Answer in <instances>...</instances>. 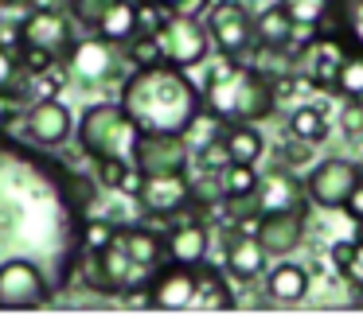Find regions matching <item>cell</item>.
I'll return each instance as SVG.
<instances>
[{
	"label": "cell",
	"mask_w": 363,
	"mask_h": 319,
	"mask_svg": "<svg viewBox=\"0 0 363 319\" xmlns=\"http://www.w3.org/2000/svg\"><path fill=\"white\" fill-rule=\"evenodd\" d=\"M118 101L141 132H184L203 109L196 82L172 62L133 66V74L121 82Z\"/></svg>",
	"instance_id": "cell-1"
},
{
	"label": "cell",
	"mask_w": 363,
	"mask_h": 319,
	"mask_svg": "<svg viewBox=\"0 0 363 319\" xmlns=\"http://www.w3.org/2000/svg\"><path fill=\"white\" fill-rule=\"evenodd\" d=\"M203 109L211 117H219L223 124L230 121H266L274 113V90H269L266 70H258V62L250 59H227L223 54L211 70H207L203 86Z\"/></svg>",
	"instance_id": "cell-2"
},
{
	"label": "cell",
	"mask_w": 363,
	"mask_h": 319,
	"mask_svg": "<svg viewBox=\"0 0 363 319\" xmlns=\"http://www.w3.org/2000/svg\"><path fill=\"white\" fill-rule=\"evenodd\" d=\"M79 144L90 160H133V144L141 137L137 121L121 109V101H98L79 117Z\"/></svg>",
	"instance_id": "cell-3"
},
{
	"label": "cell",
	"mask_w": 363,
	"mask_h": 319,
	"mask_svg": "<svg viewBox=\"0 0 363 319\" xmlns=\"http://www.w3.org/2000/svg\"><path fill=\"white\" fill-rule=\"evenodd\" d=\"M160 47V62H172L180 70H191L211 54V39H207V28L196 20V16H176L168 12L164 20L152 28Z\"/></svg>",
	"instance_id": "cell-4"
},
{
	"label": "cell",
	"mask_w": 363,
	"mask_h": 319,
	"mask_svg": "<svg viewBox=\"0 0 363 319\" xmlns=\"http://www.w3.org/2000/svg\"><path fill=\"white\" fill-rule=\"evenodd\" d=\"M207 39L219 54L227 59H250L254 51V20L238 0H219V4H207Z\"/></svg>",
	"instance_id": "cell-5"
},
{
	"label": "cell",
	"mask_w": 363,
	"mask_h": 319,
	"mask_svg": "<svg viewBox=\"0 0 363 319\" xmlns=\"http://www.w3.org/2000/svg\"><path fill=\"white\" fill-rule=\"evenodd\" d=\"M20 47H35V51H48L51 59H63L67 51L74 47V20L71 12L55 4H43L35 12H28L20 20Z\"/></svg>",
	"instance_id": "cell-6"
},
{
	"label": "cell",
	"mask_w": 363,
	"mask_h": 319,
	"mask_svg": "<svg viewBox=\"0 0 363 319\" xmlns=\"http://www.w3.org/2000/svg\"><path fill=\"white\" fill-rule=\"evenodd\" d=\"M191 144L184 132H141L133 144V168L141 175H172V171H188Z\"/></svg>",
	"instance_id": "cell-7"
},
{
	"label": "cell",
	"mask_w": 363,
	"mask_h": 319,
	"mask_svg": "<svg viewBox=\"0 0 363 319\" xmlns=\"http://www.w3.org/2000/svg\"><path fill=\"white\" fill-rule=\"evenodd\" d=\"M359 163L344 160V156H332V160H320L313 168V175L305 179V199L316 202L324 210H344V199L352 195L355 179H359Z\"/></svg>",
	"instance_id": "cell-8"
},
{
	"label": "cell",
	"mask_w": 363,
	"mask_h": 319,
	"mask_svg": "<svg viewBox=\"0 0 363 319\" xmlns=\"http://www.w3.org/2000/svg\"><path fill=\"white\" fill-rule=\"evenodd\" d=\"M48 303V277L28 257L0 265V308H40Z\"/></svg>",
	"instance_id": "cell-9"
},
{
	"label": "cell",
	"mask_w": 363,
	"mask_h": 319,
	"mask_svg": "<svg viewBox=\"0 0 363 319\" xmlns=\"http://www.w3.org/2000/svg\"><path fill=\"white\" fill-rule=\"evenodd\" d=\"M20 132H24L32 144L40 148H63L74 132V121H71V109L63 105L59 98H43L35 105L24 109V121H20Z\"/></svg>",
	"instance_id": "cell-10"
},
{
	"label": "cell",
	"mask_w": 363,
	"mask_h": 319,
	"mask_svg": "<svg viewBox=\"0 0 363 319\" xmlns=\"http://www.w3.org/2000/svg\"><path fill=\"white\" fill-rule=\"evenodd\" d=\"M137 202L145 214L152 218H172L184 207H191V187L188 171H172V175H141L137 183Z\"/></svg>",
	"instance_id": "cell-11"
},
{
	"label": "cell",
	"mask_w": 363,
	"mask_h": 319,
	"mask_svg": "<svg viewBox=\"0 0 363 319\" xmlns=\"http://www.w3.org/2000/svg\"><path fill=\"white\" fill-rule=\"evenodd\" d=\"M254 238L269 257H289L305 238V210H262L254 222Z\"/></svg>",
	"instance_id": "cell-12"
},
{
	"label": "cell",
	"mask_w": 363,
	"mask_h": 319,
	"mask_svg": "<svg viewBox=\"0 0 363 319\" xmlns=\"http://www.w3.org/2000/svg\"><path fill=\"white\" fill-rule=\"evenodd\" d=\"M145 288H149V303L160 311L191 308V303H196V269H191V265L168 261L157 277L145 280Z\"/></svg>",
	"instance_id": "cell-13"
},
{
	"label": "cell",
	"mask_w": 363,
	"mask_h": 319,
	"mask_svg": "<svg viewBox=\"0 0 363 319\" xmlns=\"http://www.w3.org/2000/svg\"><path fill=\"white\" fill-rule=\"evenodd\" d=\"M67 62H71L79 82H110V78H118V54H113V43H106L102 35L74 39V47L67 51Z\"/></svg>",
	"instance_id": "cell-14"
},
{
	"label": "cell",
	"mask_w": 363,
	"mask_h": 319,
	"mask_svg": "<svg viewBox=\"0 0 363 319\" xmlns=\"http://www.w3.org/2000/svg\"><path fill=\"white\" fill-rule=\"evenodd\" d=\"M254 195H258L262 210H305V202H308L305 183H297V175L289 168H281V163L274 171H266V175H258Z\"/></svg>",
	"instance_id": "cell-15"
},
{
	"label": "cell",
	"mask_w": 363,
	"mask_h": 319,
	"mask_svg": "<svg viewBox=\"0 0 363 319\" xmlns=\"http://www.w3.org/2000/svg\"><path fill=\"white\" fill-rule=\"evenodd\" d=\"M269 253L262 249V241L246 230H235V238L227 241V272L242 284H254L258 277H266Z\"/></svg>",
	"instance_id": "cell-16"
},
{
	"label": "cell",
	"mask_w": 363,
	"mask_h": 319,
	"mask_svg": "<svg viewBox=\"0 0 363 319\" xmlns=\"http://www.w3.org/2000/svg\"><path fill=\"white\" fill-rule=\"evenodd\" d=\"M90 31L102 35L106 43H113V47H125L129 39L141 31V0H110Z\"/></svg>",
	"instance_id": "cell-17"
},
{
	"label": "cell",
	"mask_w": 363,
	"mask_h": 319,
	"mask_svg": "<svg viewBox=\"0 0 363 319\" xmlns=\"http://www.w3.org/2000/svg\"><path fill=\"white\" fill-rule=\"evenodd\" d=\"M207 249H211V233H207L203 222H176L164 238V257L176 265H203Z\"/></svg>",
	"instance_id": "cell-18"
},
{
	"label": "cell",
	"mask_w": 363,
	"mask_h": 319,
	"mask_svg": "<svg viewBox=\"0 0 363 319\" xmlns=\"http://www.w3.org/2000/svg\"><path fill=\"white\" fill-rule=\"evenodd\" d=\"M266 296L269 303H301L308 296V269L293 261H277L266 269Z\"/></svg>",
	"instance_id": "cell-19"
},
{
	"label": "cell",
	"mask_w": 363,
	"mask_h": 319,
	"mask_svg": "<svg viewBox=\"0 0 363 319\" xmlns=\"http://www.w3.org/2000/svg\"><path fill=\"white\" fill-rule=\"evenodd\" d=\"M118 245L125 249V257L137 265V269H157L164 261V238L149 226H133V230H118Z\"/></svg>",
	"instance_id": "cell-20"
},
{
	"label": "cell",
	"mask_w": 363,
	"mask_h": 319,
	"mask_svg": "<svg viewBox=\"0 0 363 319\" xmlns=\"http://www.w3.org/2000/svg\"><path fill=\"white\" fill-rule=\"evenodd\" d=\"M289 31H293V20L281 8V0H274L269 8H262L254 16V47H262V51H281V47H289Z\"/></svg>",
	"instance_id": "cell-21"
},
{
	"label": "cell",
	"mask_w": 363,
	"mask_h": 319,
	"mask_svg": "<svg viewBox=\"0 0 363 319\" xmlns=\"http://www.w3.org/2000/svg\"><path fill=\"white\" fill-rule=\"evenodd\" d=\"M223 144H227L230 160H238V163H258L262 152H266V137L258 132V124H254V121L223 124Z\"/></svg>",
	"instance_id": "cell-22"
},
{
	"label": "cell",
	"mask_w": 363,
	"mask_h": 319,
	"mask_svg": "<svg viewBox=\"0 0 363 319\" xmlns=\"http://www.w3.org/2000/svg\"><path fill=\"white\" fill-rule=\"evenodd\" d=\"M230 303L235 296H230L227 277L219 269H207V261L196 265V303L191 308H230Z\"/></svg>",
	"instance_id": "cell-23"
},
{
	"label": "cell",
	"mask_w": 363,
	"mask_h": 319,
	"mask_svg": "<svg viewBox=\"0 0 363 319\" xmlns=\"http://www.w3.org/2000/svg\"><path fill=\"white\" fill-rule=\"evenodd\" d=\"M336 93L344 101H363V51L347 43L336 70Z\"/></svg>",
	"instance_id": "cell-24"
},
{
	"label": "cell",
	"mask_w": 363,
	"mask_h": 319,
	"mask_svg": "<svg viewBox=\"0 0 363 319\" xmlns=\"http://www.w3.org/2000/svg\"><path fill=\"white\" fill-rule=\"evenodd\" d=\"M289 137H297V140H305V144H324L328 140V121H324V113L320 109H313V105H301L297 113L289 117Z\"/></svg>",
	"instance_id": "cell-25"
},
{
	"label": "cell",
	"mask_w": 363,
	"mask_h": 319,
	"mask_svg": "<svg viewBox=\"0 0 363 319\" xmlns=\"http://www.w3.org/2000/svg\"><path fill=\"white\" fill-rule=\"evenodd\" d=\"M219 183H223V199H230V195H250L254 187H258V168H254V163L230 160L227 168L219 171Z\"/></svg>",
	"instance_id": "cell-26"
},
{
	"label": "cell",
	"mask_w": 363,
	"mask_h": 319,
	"mask_svg": "<svg viewBox=\"0 0 363 319\" xmlns=\"http://www.w3.org/2000/svg\"><path fill=\"white\" fill-rule=\"evenodd\" d=\"M332 12L340 16V31L352 47L363 51V0H328Z\"/></svg>",
	"instance_id": "cell-27"
},
{
	"label": "cell",
	"mask_w": 363,
	"mask_h": 319,
	"mask_svg": "<svg viewBox=\"0 0 363 319\" xmlns=\"http://www.w3.org/2000/svg\"><path fill=\"white\" fill-rule=\"evenodd\" d=\"M79 277L86 288L94 292H113L110 288V277H106V265H102V249H82L79 257Z\"/></svg>",
	"instance_id": "cell-28"
},
{
	"label": "cell",
	"mask_w": 363,
	"mask_h": 319,
	"mask_svg": "<svg viewBox=\"0 0 363 319\" xmlns=\"http://www.w3.org/2000/svg\"><path fill=\"white\" fill-rule=\"evenodd\" d=\"M188 187H191V207H219L223 202L219 171H203V175L188 179Z\"/></svg>",
	"instance_id": "cell-29"
},
{
	"label": "cell",
	"mask_w": 363,
	"mask_h": 319,
	"mask_svg": "<svg viewBox=\"0 0 363 319\" xmlns=\"http://www.w3.org/2000/svg\"><path fill=\"white\" fill-rule=\"evenodd\" d=\"M125 59L133 62V66H152V62H160V47H157V35L152 31H137L133 39L125 43Z\"/></svg>",
	"instance_id": "cell-30"
},
{
	"label": "cell",
	"mask_w": 363,
	"mask_h": 319,
	"mask_svg": "<svg viewBox=\"0 0 363 319\" xmlns=\"http://www.w3.org/2000/svg\"><path fill=\"white\" fill-rule=\"evenodd\" d=\"M191 156H196V163L203 171H223L230 163V152H227V144H223V137H211V140H203L199 148H191Z\"/></svg>",
	"instance_id": "cell-31"
},
{
	"label": "cell",
	"mask_w": 363,
	"mask_h": 319,
	"mask_svg": "<svg viewBox=\"0 0 363 319\" xmlns=\"http://www.w3.org/2000/svg\"><path fill=\"white\" fill-rule=\"evenodd\" d=\"M118 238V226L106 222V218H94V222H82V249H106Z\"/></svg>",
	"instance_id": "cell-32"
},
{
	"label": "cell",
	"mask_w": 363,
	"mask_h": 319,
	"mask_svg": "<svg viewBox=\"0 0 363 319\" xmlns=\"http://www.w3.org/2000/svg\"><path fill=\"white\" fill-rule=\"evenodd\" d=\"M281 8L289 12L293 23H316L320 12L328 8V0H281Z\"/></svg>",
	"instance_id": "cell-33"
},
{
	"label": "cell",
	"mask_w": 363,
	"mask_h": 319,
	"mask_svg": "<svg viewBox=\"0 0 363 319\" xmlns=\"http://www.w3.org/2000/svg\"><path fill=\"white\" fill-rule=\"evenodd\" d=\"M305 160H313V144H305V140H297V137H289V144L285 148H277V163L281 168H301Z\"/></svg>",
	"instance_id": "cell-34"
},
{
	"label": "cell",
	"mask_w": 363,
	"mask_h": 319,
	"mask_svg": "<svg viewBox=\"0 0 363 319\" xmlns=\"http://www.w3.org/2000/svg\"><path fill=\"white\" fill-rule=\"evenodd\" d=\"M340 277H344L352 288H363V233L352 241V257H347V265H344Z\"/></svg>",
	"instance_id": "cell-35"
},
{
	"label": "cell",
	"mask_w": 363,
	"mask_h": 319,
	"mask_svg": "<svg viewBox=\"0 0 363 319\" xmlns=\"http://www.w3.org/2000/svg\"><path fill=\"white\" fill-rule=\"evenodd\" d=\"M340 129H344V137H363V101H344Z\"/></svg>",
	"instance_id": "cell-36"
},
{
	"label": "cell",
	"mask_w": 363,
	"mask_h": 319,
	"mask_svg": "<svg viewBox=\"0 0 363 319\" xmlns=\"http://www.w3.org/2000/svg\"><path fill=\"white\" fill-rule=\"evenodd\" d=\"M110 4V0H71V20L86 23V28H94V20L102 16V8Z\"/></svg>",
	"instance_id": "cell-37"
},
{
	"label": "cell",
	"mask_w": 363,
	"mask_h": 319,
	"mask_svg": "<svg viewBox=\"0 0 363 319\" xmlns=\"http://www.w3.org/2000/svg\"><path fill=\"white\" fill-rule=\"evenodd\" d=\"M16 70H20V62H16V54L9 51V43H0V90L16 78Z\"/></svg>",
	"instance_id": "cell-38"
},
{
	"label": "cell",
	"mask_w": 363,
	"mask_h": 319,
	"mask_svg": "<svg viewBox=\"0 0 363 319\" xmlns=\"http://www.w3.org/2000/svg\"><path fill=\"white\" fill-rule=\"evenodd\" d=\"M344 210L355 218V222H363V171H359V179H355V187H352V195L344 199Z\"/></svg>",
	"instance_id": "cell-39"
},
{
	"label": "cell",
	"mask_w": 363,
	"mask_h": 319,
	"mask_svg": "<svg viewBox=\"0 0 363 319\" xmlns=\"http://www.w3.org/2000/svg\"><path fill=\"white\" fill-rule=\"evenodd\" d=\"M207 4H211V0H176L172 8H168V12H176V16H203L207 12Z\"/></svg>",
	"instance_id": "cell-40"
},
{
	"label": "cell",
	"mask_w": 363,
	"mask_h": 319,
	"mask_svg": "<svg viewBox=\"0 0 363 319\" xmlns=\"http://www.w3.org/2000/svg\"><path fill=\"white\" fill-rule=\"evenodd\" d=\"M328 257H332V269H336V272H344L347 257H352V241H336V245L328 249Z\"/></svg>",
	"instance_id": "cell-41"
},
{
	"label": "cell",
	"mask_w": 363,
	"mask_h": 319,
	"mask_svg": "<svg viewBox=\"0 0 363 319\" xmlns=\"http://www.w3.org/2000/svg\"><path fill=\"white\" fill-rule=\"evenodd\" d=\"M20 39V20L9 23V20H0V43H16Z\"/></svg>",
	"instance_id": "cell-42"
},
{
	"label": "cell",
	"mask_w": 363,
	"mask_h": 319,
	"mask_svg": "<svg viewBox=\"0 0 363 319\" xmlns=\"http://www.w3.org/2000/svg\"><path fill=\"white\" fill-rule=\"evenodd\" d=\"M12 113H16V105H12V98L4 90H0V129H4V124L12 121Z\"/></svg>",
	"instance_id": "cell-43"
},
{
	"label": "cell",
	"mask_w": 363,
	"mask_h": 319,
	"mask_svg": "<svg viewBox=\"0 0 363 319\" xmlns=\"http://www.w3.org/2000/svg\"><path fill=\"white\" fill-rule=\"evenodd\" d=\"M145 4H157V8H172L176 0H145Z\"/></svg>",
	"instance_id": "cell-44"
},
{
	"label": "cell",
	"mask_w": 363,
	"mask_h": 319,
	"mask_svg": "<svg viewBox=\"0 0 363 319\" xmlns=\"http://www.w3.org/2000/svg\"><path fill=\"white\" fill-rule=\"evenodd\" d=\"M0 4H20V0H0Z\"/></svg>",
	"instance_id": "cell-45"
},
{
	"label": "cell",
	"mask_w": 363,
	"mask_h": 319,
	"mask_svg": "<svg viewBox=\"0 0 363 319\" xmlns=\"http://www.w3.org/2000/svg\"><path fill=\"white\" fill-rule=\"evenodd\" d=\"M359 233H363V222H359Z\"/></svg>",
	"instance_id": "cell-46"
}]
</instances>
